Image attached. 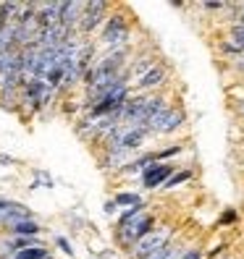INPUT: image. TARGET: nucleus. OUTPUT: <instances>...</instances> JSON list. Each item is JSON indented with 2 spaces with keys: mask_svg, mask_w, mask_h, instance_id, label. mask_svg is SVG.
Returning <instances> with one entry per match:
<instances>
[{
  "mask_svg": "<svg viewBox=\"0 0 244 259\" xmlns=\"http://www.w3.org/2000/svg\"><path fill=\"white\" fill-rule=\"evenodd\" d=\"M131 42V24L126 19L124 11H116L105 19L102 29H100V37H97V48L105 50H116V48H129Z\"/></svg>",
  "mask_w": 244,
  "mask_h": 259,
  "instance_id": "nucleus-1",
  "label": "nucleus"
},
{
  "mask_svg": "<svg viewBox=\"0 0 244 259\" xmlns=\"http://www.w3.org/2000/svg\"><path fill=\"white\" fill-rule=\"evenodd\" d=\"M187 123V113L181 105H168V108H163L155 118L147 123V134L150 136H171L176 134L179 128H184Z\"/></svg>",
  "mask_w": 244,
  "mask_h": 259,
  "instance_id": "nucleus-2",
  "label": "nucleus"
},
{
  "mask_svg": "<svg viewBox=\"0 0 244 259\" xmlns=\"http://www.w3.org/2000/svg\"><path fill=\"white\" fill-rule=\"evenodd\" d=\"M171 238H173V228H168V225L155 228L152 233H147L145 238L136 241L126 254H129V259H150L158 249H163L165 243H171Z\"/></svg>",
  "mask_w": 244,
  "mask_h": 259,
  "instance_id": "nucleus-3",
  "label": "nucleus"
},
{
  "mask_svg": "<svg viewBox=\"0 0 244 259\" xmlns=\"http://www.w3.org/2000/svg\"><path fill=\"white\" fill-rule=\"evenodd\" d=\"M113 6L105 3V0H89V3H84V16L79 21V26H76V32H79V37L89 39L95 32H100L105 19H108V11Z\"/></svg>",
  "mask_w": 244,
  "mask_h": 259,
  "instance_id": "nucleus-4",
  "label": "nucleus"
},
{
  "mask_svg": "<svg viewBox=\"0 0 244 259\" xmlns=\"http://www.w3.org/2000/svg\"><path fill=\"white\" fill-rule=\"evenodd\" d=\"M165 81H168V66H163L158 60L147 73H142L140 79H134L129 87H131V95H158V89Z\"/></svg>",
  "mask_w": 244,
  "mask_h": 259,
  "instance_id": "nucleus-5",
  "label": "nucleus"
},
{
  "mask_svg": "<svg viewBox=\"0 0 244 259\" xmlns=\"http://www.w3.org/2000/svg\"><path fill=\"white\" fill-rule=\"evenodd\" d=\"M179 167L173 162H152L150 167L142 170V186L147 191H155V189H163V184L168 181Z\"/></svg>",
  "mask_w": 244,
  "mask_h": 259,
  "instance_id": "nucleus-6",
  "label": "nucleus"
},
{
  "mask_svg": "<svg viewBox=\"0 0 244 259\" xmlns=\"http://www.w3.org/2000/svg\"><path fill=\"white\" fill-rule=\"evenodd\" d=\"M134 160V152H126V149H108L100 155V167L105 170H124V167Z\"/></svg>",
  "mask_w": 244,
  "mask_h": 259,
  "instance_id": "nucleus-7",
  "label": "nucleus"
},
{
  "mask_svg": "<svg viewBox=\"0 0 244 259\" xmlns=\"http://www.w3.org/2000/svg\"><path fill=\"white\" fill-rule=\"evenodd\" d=\"M158 63V58L152 55V53H142V55H136V58H131L129 60V66H126V76H129V84L134 81V79H140L142 73H147L152 66Z\"/></svg>",
  "mask_w": 244,
  "mask_h": 259,
  "instance_id": "nucleus-8",
  "label": "nucleus"
},
{
  "mask_svg": "<svg viewBox=\"0 0 244 259\" xmlns=\"http://www.w3.org/2000/svg\"><path fill=\"white\" fill-rule=\"evenodd\" d=\"M82 16H84V3H79V0H63L60 24H66L68 29H74V32H76V26H79Z\"/></svg>",
  "mask_w": 244,
  "mask_h": 259,
  "instance_id": "nucleus-9",
  "label": "nucleus"
},
{
  "mask_svg": "<svg viewBox=\"0 0 244 259\" xmlns=\"http://www.w3.org/2000/svg\"><path fill=\"white\" fill-rule=\"evenodd\" d=\"M40 231H42V225H40L34 218H32V220H21V223H16V225L6 228V233H8V236H16V238H37Z\"/></svg>",
  "mask_w": 244,
  "mask_h": 259,
  "instance_id": "nucleus-10",
  "label": "nucleus"
},
{
  "mask_svg": "<svg viewBox=\"0 0 244 259\" xmlns=\"http://www.w3.org/2000/svg\"><path fill=\"white\" fill-rule=\"evenodd\" d=\"M147 215V204L142 202V204H136V207H129V209H124L118 215V220H116V228H126V225H131V223H136L140 218H145Z\"/></svg>",
  "mask_w": 244,
  "mask_h": 259,
  "instance_id": "nucleus-11",
  "label": "nucleus"
},
{
  "mask_svg": "<svg viewBox=\"0 0 244 259\" xmlns=\"http://www.w3.org/2000/svg\"><path fill=\"white\" fill-rule=\"evenodd\" d=\"M184 251H187V246H181V243L171 241V243H165L163 249H158L150 259H181V256H184Z\"/></svg>",
  "mask_w": 244,
  "mask_h": 259,
  "instance_id": "nucleus-12",
  "label": "nucleus"
},
{
  "mask_svg": "<svg viewBox=\"0 0 244 259\" xmlns=\"http://www.w3.org/2000/svg\"><path fill=\"white\" fill-rule=\"evenodd\" d=\"M181 152H184V144H171V147H163V149L150 152V157H152V162H168L171 157H179Z\"/></svg>",
  "mask_w": 244,
  "mask_h": 259,
  "instance_id": "nucleus-13",
  "label": "nucleus"
},
{
  "mask_svg": "<svg viewBox=\"0 0 244 259\" xmlns=\"http://www.w3.org/2000/svg\"><path fill=\"white\" fill-rule=\"evenodd\" d=\"M113 202H116V207L121 209V207H136V204H142L145 199H142V194H136V191H118L116 196H113Z\"/></svg>",
  "mask_w": 244,
  "mask_h": 259,
  "instance_id": "nucleus-14",
  "label": "nucleus"
},
{
  "mask_svg": "<svg viewBox=\"0 0 244 259\" xmlns=\"http://www.w3.org/2000/svg\"><path fill=\"white\" fill-rule=\"evenodd\" d=\"M50 254V249L45 246V243H40V246H29V249H19L16 254H13L11 259H45Z\"/></svg>",
  "mask_w": 244,
  "mask_h": 259,
  "instance_id": "nucleus-15",
  "label": "nucleus"
},
{
  "mask_svg": "<svg viewBox=\"0 0 244 259\" xmlns=\"http://www.w3.org/2000/svg\"><path fill=\"white\" fill-rule=\"evenodd\" d=\"M194 178V170H176L168 181H165V184H163V189H176V186H181V184H189V181Z\"/></svg>",
  "mask_w": 244,
  "mask_h": 259,
  "instance_id": "nucleus-16",
  "label": "nucleus"
},
{
  "mask_svg": "<svg viewBox=\"0 0 244 259\" xmlns=\"http://www.w3.org/2000/svg\"><path fill=\"white\" fill-rule=\"evenodd\" d=\"M228 42L234 45L239 53H244V26H228Z\"/></svg>",
  "mask_w": 244,
  "mask_h": 259,
  "instance_id": "nucleus-17",
  "label": "nucleus"
},
{
  "mask_svg": "<svg viewBox=\"0 0 244 259\" xmlns=\"http://www.w3.org/2000/svg\"><path fill=\"white\" fill-rule=\"evenodd\" d=\"M13 254H16V241H13V236H0V259H11Z\"/></svg>",
  "mask_w": 244,
  "mask_h": 259,
  "instance_id": "nucleus-18",
  "label": "nucleus"
},
{
  "mask_svg": "<svg viewBox=\"0 0 244 259\" xmlns=\"http://www.w3.org/2000/svg\"><path fill=\"white\" fill-rule=\"evenodd\" d=\"M55 246L63 251L66 256H74V246L68 243V238H63V236H55Z\"/></svg>",
  "mask_w": 244,
  "mask_h": 259,
  "instance_id": "nucleus-19",
  "label": "nucleus"
},
{
  "mask_svg": "<svg viewBox=\"0 0 244 259\" xmlns=\"http://www.w3.org/2000/svg\"><path fill=\"white\" fill-rule=\"evenodd\" d=\"M181 259H205V251L200 246H192V249L184 251V256H181Z\"/></svg>",
  "mask_w": 244,
  "mask_h": 259,
  "instance_id": "nucleus-20",
  "label": "nucleus"
},
{
  "mask_svg": "<svg viewBox=\"0 0 244 259\" xmlns=\"http://www.w3.org/2000/svg\"><path fill=\"white\" fill-rule=\"evenodd\" d=\"M236 209H226L223 215H221V225H231V223H236Z\"/></svg>",
  "mask_w": 244,
  "mask_h": 259,
  "instance_id": "nucleus-21",
  "label": "nucleus"
},
{
  "mask_svg": "<svg viewBox=\"0 0 244 259\" xmlns=\"http://www.w3.org/2000/svg\"><path fill=\"white\" fill-rule=\"evenodd\" d=\"M231 68H234L236 73H244V53L236 55V58H231Z\"/></svg>",
  "mask_w": 244,
  "mask_h": 259,
  "instance_id": "nucleus-22",
  "label": "nucleus"
},
{
  "mask_svg": "<svg viewBox=\"0 0 244 259\" xmlns=\"http://www.w3.org/2000/svg\"><path fill=\"white\" fill-rule=\"evenodd\" d=\"M234 113L244 120V100H236V102H234Z\"/></svg>",
  "mask_w": 244,
  "mask_h": 259,
  "instance_id": "nucleus-23",
  "label": "nucleus"
},
{
  "mask_svg": "<svg viewBox=\"0 0 244 259\" xmlns=\"http://www.w3.org/2000/svg\"><path fill=\"white\" fill-rule=\"evenodd\" d=\"M118 212V207H116V202L111 199V202H105V215H116Z\"/></svg>",
  "mask_w": 244,
  "mask_h": 259,
  "instance_id": "nucleus-24",
  "label": "nucleus"
},
{
  "mask_svg": "<svg viewBox=\"0 0 244 259\" xmlns=\"http://www.w3.org/2000/svg\"><path fill=\"white\" fill-rule=\"evenodd\" d=\"M223 249H226V246H223V243H221V246H216V249H213V251H207V256H210V259H216V256H221V254H223Z\"/></svg>",
  "mask_w": 244,
  "mask_h": 259,
  "instance_id": "nucleus-25",
  "label": "nucleus"
},
{
  "mask_svg": "<svg viewBox=\"0 0 244 259\" xmlns=\"http://www.w3.org/2000/svg\"><path fill=\"white\" fill-rule=\"evenodd\" d=\"M0 162H3V165H13L16 160H13V157H8V155H0Z\"/></svg>",
  "mask_w": 244,
  "mask_h": 259,
  "instance_id": "nucleus-26",
  "label": "nucleus"
},
{
  "mask_svg": "<svg viewBox=\"0 0 244 259\" xmlns=\"http://www.w3.org/2000/svg\"><path fill=\"white\" fill-rule=\"evenodd\" d=\"M100 259H113V254H108V251H102V254H97Z\"/></svg>",
  "mask_w": 244,
  "mask_h": 259,
  "instance_id": "nucleus-27",
  "label": "nucleus"
},
{
  "mask_svg": "<svg viewBox=\"0 0 244 259\" xmlns=\"http://www.w3.org/2000/svg\"><path fill=\"white\" fill-rule=\"evenodd\" d=\"M223 259H231V256H223Z\"/></svg>",
  "mask_w": 244,
  "mask_h": 259,
  "instance_id": "nucleus-28",
  "label": "nucleus"
}]
</instances>
